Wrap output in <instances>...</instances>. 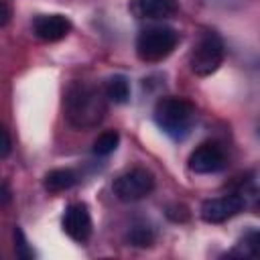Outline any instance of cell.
Wrapping results in <instances>:
<instances>
[{
    "label": "cell",
    "instance_id": "6da1fadb",
    "mask_svg": "<svg viewBox=\"0 0 260 260\" xmlns=\"http://www.w3.org/2000/svg\"><path fill=\"white\" fill-rule=\"evenodd\" d=\"M65 120L77 130H91L106 118L108 95L104 87L87 81H73L63 98Z\"/></svg>",
    "mask_w": 260,
    "mask_h": 260
},
{
    "label": "cell",
    "instance_id": "7a4b0ae2",
    "mask_svg": "<svg viewBox=\"0 0 260 260\" xmlns=\"http://www.w3.org/2000/svg\"><path fill=\"white\" fill-rule=\"evenodd\" d=\"M152 118L156 126L173 140H183L189 136L195 124V106L183 98H160L154 106Z\"/></svg>",
    "mask_w": 260,
    "mask_h": 260
},
{
    "label": "cell",
    "instance_id": "3957f363",
    "mask_svg": "<svg viewBox=\"0 0 260 260\" xmlns=\"http://www.w3.org/2000/svg\"><path fill=\"white\" fill-rule=\"evenodd\" d=\"M181 35L167 24H152L140 30L136 39V55L144 63H158L167 59L179 45Z\"/></svg>",
    "mask_w": 260,
    "mask_h": 260
},
{
    "label": "cell",
    "instance_id": "277c9868",
    "mask_svg": "<svg viewBox=\"0 0 260 260\" xmlns=\"http://www.w3.org/2000/svg\"><path fill=\"white\" fill-rule=\"evenodd\" d=\"M225 57V45L215 30H201L189 53V67L195 75L207 77L219 69Z\"/></svg>",
    "mask_w": 260,
    "mask_h": 260
},
{
    "label": "cell",
    "instance_id": "5b68a950",
    "mask_svg": "<svg viewBox=\"0 0 260 260\" xmlns=\"http://www.w3.org/2000/svg\"><path fill=\"white\" fill-rule=\"evenodd\" d=\"M112 191L124 203L140 201L154 191V175L144 167H132L114 179Z\"/></svg>",
    "mask_w": 260,
    "mask_h": 260
},
{
    "label": "cell",
    "instance_id": "8992f818",
    "mask_svg": "<svg viewBox=\"0 0 260 260\" xmlns=\"http://www.w3.org/2000/svg\"><path fill=\"white\" fill-rule=\"evenodd\" d=\"M248 207V201L240 191L230 193V195H219V197H211L205 199L201 203V219L207 223H223L228 219H232L234 215L242 213Z\"/></svg>",
    "mask_w": 260,
    "mask_h": 260
},
{
    "label": "cell",
    "instance_id": "52a82bcc",
    "mask_svg": "<svg viewBox=\"0 0 260 260\" xmlns=\"http://www.w3.org/2000/svg\"><path fill=\"white\" fill-rule=\"evenodd\" d=\"M187 167L197 175H213L228 167V154L217 142H201L187 158Z\"/></svg>",
    "mask_w": 260,
    "mask_h": 260
},
{
    "label": "cell",
    "instance_id": "ba28073f",
    "mask_svg": "<svg viewBox=\"0 0 260 260\" xmlns=\"http://www.w3.org/2000/svg\"><path fill=\"white\" fill-rule=\"evenodd\" d=\"M63 232L73 240V242H87L91 236V215L85 203H71L65 207L63 219H61Z\"/></svg>",
    "mask_w": 260,
    "mask_h": 260
},
{
    "label": "cell",
    "instance_id": "9c48e42d",
    "mask_svg": "<svg viewBox=\"0 0 260 260\" xmlns=\"http://www.w3.org/2000/svg\"><path fill=\"white\" fill-rule=\"evenodd\" d=\"M71 20L63 14H39L32 20V35L45 43H57L71 32Z\"/></svg>",
    "mask_w": 260,
    "mask_h": 260
},
{
    "label": "cell",
    "instance_id": "30bf717a",
    "mask_svg": "<svg viewBox=\"0 0 260 260\" xmlns=\"http://www.w3.org/2000/svg\"><path fill=\"white\" fill-rule=\"evenodd\" d=\"M130 10L136 18L146 20H165L177 14L179 4L177 0H132Z\"/></svg>",
    "mask_w": 260,
    "mask_h": 260
},
{
    "label": "cell",
    "instance_id": "8fae6325",
    "mask_svg": "<svg viewBox=\"0 0 260 260\" xmlns=\"http://www.w3.org/2000/svg\"><path fill=\"white\" fill-rule=\"evenodd\" d=\"M77 183V175L71 171V169H53L45 175L43 179V185L49 193H61V191H67L71 189L73 185Z\"/></svg>",
    "mask_w": 260,
    "mask_h": 260
},
{
    "label": "cell",
    "instance_id": "7c38bea8",
    "mask_svg": "<svg viewBox=\"0 0 260 260\" xmlns=\"http://www.w3.org/2000/svg\"><path fill=\"white\" fill-rule=\"evenodd\" d=\"M104 89H106L108 100L114 104H126L130 100V81L126 75H112L106 81Z\"/></svg>",
    "mask_w": 260,
    "mask_h": 260
},
{
    "label": "cell",
    "instance_id": "4fadbf2b",
    "mask_svg": "<svg viewBox=\"0 0 260 260\" xmlns=\"http://www.w3.org/2000/svg\"><path fill=\"white\" fill-rule=\"evenodd\" d=\"M128 244L130 246H136V248H148L152 246L154 242V230L146 223H136L128 230V236H126Z\"/></svg>",
    "mask_w": 260,
    "mask_h": 260
},
{
    "label": "cell",
    "instance_id": "5bb4252c",
    "mask_svg": "<svg viewBox=\"0 0 260 260\" xmlns=\"http://www.w3.org/2000/svg\"><path fill=\"white\" fill-rule=\"evenodd\" d=\"M118 142H120V134L116 130H106L93 140L91 150H93L95 156H108L118 148Z\"/></svg>",
    "mask_w": 260,
    "mask_h": 260
},
{
    "label": "cell",
    "instance_id": "9a60e30c",
    "mask_svg": "<svg viewBox=\"0 0 260 260\" xmlns=\"http://www.w3.org/2000/svg\"><path fill=\"white\" fill-rule=\"evenodd\" d=\"M240 246H242L244 254L260 258V230H248L244 234V238L240 240Z\"/></svg>",
    "mask_w": 260,
    "mask_h": 260
},
{
    "label": "cell",
    "instance_id": "2e32d148",
    "mask_svg": "<svg viewBox=\"0 0 260 260\" xmlns=\"http://www.w3.org/2000/svg\"><path fill=\"white\" fill-rule=\"evenodd\" d=\"M14 254L20 260H30L35 256L30 246H28V242H26V238H24V234H22V230L18 225L14 228Z\"/></svg>",
    "mask_w": 260,
    "mask_h": 260
},
{
    "label": "cell",
    "instance_id": "e0dca14e",
    "mask_svg": "<svg viewBox=\"0 0 260 260\" xmlns=\"http://www.w3.org/2000/svg\"><path fill=\"white\" fill-rule=\"evenodd\" d=\"M167 217L173 221H187L189 219V211L185 205H171L167 207Z\"/></svg>",
    "mask_w": 260,
    "mask_h": 260
},
{
    "label": "cell",
    "instance_id": "ac0fdd59",
    "mask_svg": "<svg viewBox=\"0 0 260 260\" xmlns=\"http://www.w3.org/2000/svg\"><path fill=\"white\" fill-rule=\"evenodd\" d=\"M0 134H2V148H0V156H2V158H6V156L10 154L12 142H10V134H8V130H6V128H2V130H0Z\"/></svg>",
    "mask_w": 260,
    "mask_h": 260
},
{
    "label": "cell",
    "instance_id": "d6986e66",
    "mask_svg": "<svg viewBox=\"0 0 260 260\" xmlns=\"http://www.w3.org/2000/svg\"><path fill=\"white\" fill-rule=\"evenodd\" d=\"M0 8H2V18H0V26H6L8 24V20H10V8H8V4L6 2H0Z\"/></svg>",
    "mask_w": 260,
    "mask_h": 260
},
{
    "label": "cell",
    "instance_id": "ffe728a7",
    "mask_svg": "<svg viewBox=\"0 0 260 260\" xmlns=\"http://www.w3.org/2000/svg\"><path fill=\"white\" fill-rule=\"evenodd\" d=\"M8 201H10V189H8V183L4 181L2 183V205H8Z\"/></svg>",
    "mask_w": 260,
    "mask_h": 260
}]
</instances>
